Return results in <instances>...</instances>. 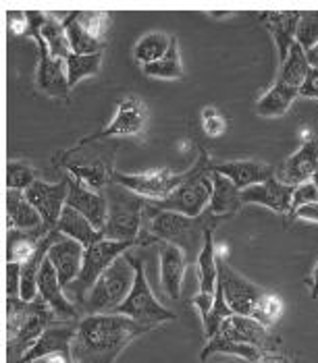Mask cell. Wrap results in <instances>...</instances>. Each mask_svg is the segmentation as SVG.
I'll use <instances>...</instances> for the list:
<instances>
[{"label": "cell", "mask_w": 318, "mask_h": 363, "mask_svg": "<svg viewBox=\"0 0 318 363\" xmlns=\"http://www.w3.org/2000/svg\"><path fill=\"white\" fill-rule=\"evenodd\" d=\"M150 330V326L121 313H89L77 322L71 359L73 363H115L129 342Z\"/></svg>", "instance_id": "1"}, {"label": "cell", "mask_w": 318, "mask_h": 363, "mask_svg": "<svg viewBox=\"0 0 318 363\" xmlns=\"http://www.w3.org/2000/svg\"><path fill=\"white\" fill-rule=\"evenodd\" d=\"M146 218H148V224L142 235V243L144 245H150L154 241L171 243L187 255V262L194 257L198 259L204 247L206 230L212 224H219L223 220V218L212 216L210 212H204L202 216L194 218V216L177 214V212L156 210L148 201H146Z\"/></svg>", "instance_id": "2"}, {"label": "cell", "mask_w": 318, "mask_h": 363, "mask_svg": "<svg viewBox=\"0 0 318 363\" xmlns=\"http://www.w3.org/2000/svg\"><path fill=\"white\" fill-rule=\"evenodd\" d=\"M60 322L58 315L40 297L23 301L21 297H6V347L9 363H19L42 333Z\"/></svg>", "instance_id": "3"}, {"label": "cell", "mask_w": 318, "mask_h": 363, "mask_svg": "<svg viewBox=\"0 0 318 363\" xmlns=\"http://www.w3.org/2000/svg\"><path fill=\"white\" fill-rule=\"evenodd\" d=\"M109 220L102 230L104 239L123 241V243H142V220L146 216V199L136 196L133 191L111 183L109 185Z\"/></svg>", "instance_id": "4"}, {"label": "cell", "mask_w": 318, "mask_h": 363, "mask_svg": "<svg viewBox=\"0 0 318 363\" xmlns=\"http://www.w3.org/2000/svg\"><path fill=\"white\" fill-rule=\"evenodd\" d=\"M89 140L94 143L92 147H87V141L84 140L77 145L69 147L67 152H62L58 158H60V167L65 168L71 177L80 179L92 189L102 191L104 187H109L113 183L115 152L106 150L94 138H89Z\"/></svg>", "instance_id": "5"}, {"label": "cell", "mask_w": 318, "mask_h": 363, "mask_svg": "<svg viewBox=\"0 0 318 363\" xmlns=\"http://www.w3.org/2000/svg\"><path fill=\"white\" fill-rule=\"evenodd\" d=\"M212 197V160L200 154V160L192 167V174L183 181L173 194L158 201H148L156 210L177 212L185 216H202Z\"/></svg>", "instance_id": "6"}, {"label": "cell", "mask_w": 318, "mask_h": 363, "mask_svg": "<svg viewBox=\"0 0 318 363\" xmlns=\"http://www.w3.org/2000/svg\"><path fill=\"white\" fill-rule=\"evenodd\" d=\"M136 282V268L129 259V253L121 255L113 266L94 282L87 291L82 306L86 313H115L119 306L129 297Z\"/></svg>", "instance_id": "7"}, {"label": "cell", "mask_w": 318, "mask_h": 363, "mask_svg": "<svg viewBox=\"0 0 318 363\" xmlns=\"http://www.w3.org/2000/svg\"><path fill=\"white\" fill-rule=\"evenodd\" d=\"M133 268H136V282H133V289L129 293V297L119 306L115 313L121 315H127L144 326H158V324H165V322H173L177 320V313H173L171 309H167L152 293L148 279H146V264L136 257V255H129Z\"/></svg>", "instance_id": "8"}, {"label": "cell", "mask_w": 318, "mask_h": 363, "mask_svg": "<svg viewBox=\"0 0 318 363\" xmlns=\"http://www.w3.org/2000/svg\"><path fill=\"white\" fill-rule=\"evenodd\" d=\"M190 174H192V168L185 172H171L167 168H154V170L136 172V174L115 170L113 183L133 191L136 196L144 197L146 201H158V199L171 196L183 181H187Z\"/></svg>", "instance_id": "9"}, {"label": "cell", "mask_w": 318, "mask_h": 363, "mask_svg": "<svg viewBox=\"0 0 318 363\" xmlns=\"http://www.w3.org/2000/svg\"><path fill=\"white\" fill-rule=\"evenodd\" d=\"M131 247H138V243H123V241H111V239H100L94 245L86 247L82 274L75 282L80 303L86 299L87 291L94 286V282L113 266V262H116L121 255H125Z\"/></svg>", "instance_id": "10"}, {"label": "cell", "mask_w": 318, "mask_h": 363, "mask_svg": "<svg viewBox=\"0 0 318 363\" xmlns=\"http://www.w3.org/2000/svg\"><path fill=\"white\" fill-rule=\"evenodd\" d=\"M216 255H219V252H216ZM216 266H219V284L223 289L225 301L231 308L233 313L254 315V309L264 295V289H261L258 284H254L246 277H241L237 270H233L221 255L216 257Z\"/></svg>", "instance_id": "11"}, {"label": "cell", "mask_w": 318, "mask_h": 363, "mask_svg": "<svg viewBox=\"0 0 318 363\" xmlns=\"http://www.w3.org/2000/svg\"><path fill=\"white\" fill-rule=\"evenodd\" d=\"M219 224H212L206 230V239H204V247L196 266H198V279H200V291L198 295L192 299V306L200 311L202 318V326L208 322L210 309L214 303V293H216V282H219V266H216V247H214V228Z\"/></svg>", "instance_id": "12"}, {"label": "cell", "mask_w": 318, "mask_h": 363, "mask_svg": "<svg viewBox=\"0 0 318 363\" xmlns=\"http://www.w3.org/2000/svg\"><path fill=\"white\" fill-rule=\"evenodd\" d=\"M216 340H225V342H237V345H250V347H258L264 351H277L279 338L270 335V330L261 324L256 318L252 315H229L216 336H212Z\"/></svg>", "instance_id": "13"}, {"label": "cell", "mask_w": 318, "mask_h": 363, "mask_svg": "<svg viewBox=\"0 0 318 363\" xmlns=\"http://www.w3.org/2000/svg\"><path fill=\"white\" fill-rule=\"evenodd\" d=\"M148 123V108L138 96H125L116 106L113 121L96 135L94 140H113V138H138L142 135Z\"/></svg>", "instance_id": "14"}, {"label": "cell", "mask_w": 318, "mask_h": 363, "mask_svg": "<svg viewBox=\"0 0 318 363\" xmlns=\"http://www.w3.org/2000/svg\"><path fill=\"white\" fill-rule=\"evenodd\" d=\"M26 197L29 203L40 212L42 220L48 228H57L58 218L67 206V197H69V177L60 179L57 183H48L38 179L28 191Z\"/></svg>", "instance_id": "15"}, {"label": "cell", "mask_w": 318, "mask_h": 363, "mask_svg": "<svg viewBox=\"0 0 318 363\" xmlns=\"http://www.w3.org/2000/svg\"><path fill=\"white\" fill-rule=\"evenodd\" d=\"M84 253H86V247L80 241L60 235L57 228H55L53 243L48 247V255L46 257L55 266L58 280H60V284L65 289L71 286L75 280L80 279L82 266H84Z\"/></svg>", "instance_id": "16"}, {"label": "cell", "mask_w": 318, "mask_h": 363, "mask_svg": "<svg viewBox=\"0 0 318 363\" xmlns=\"http://www.w3.org/2000/svg\"><path fill=\"white\" fill-rule=\"evenodd\" d=\"M29 35L38 44V69H35V84L40 91H44L50 98H67L69 96V79H67V69L65 62L50 56L48 46L40 38L38 31H29Z\"/></svg>", "instance_id": "17"}, {"label": "cell", "mask_w": 318, "mask_h": 363, "mask_svg": "<svg viewBox=\"0 0 318 363\" xmlns=\"http://www.w3.org/2000/svg\"><path fill=\"white\" fill-rule=\"evenodd\" d=\"M67 206L84 214L89 223L94 224L100 233L104 230L109 220V199L102 196V191L87 187L80 179L69 174V197Z\"/></svg>", "instance_id": "18"}, {"label": "cell", "mask_w": 318, "mask_h": 363, "mask_svg": "<svg viewBox=\"0 0 318 363\" xmlns=\"http://www.w3.org/2000/svg\"><path fill=\"white\" fill-rule=\"evenodd\" d=\"M38 297L53 309L58 315V320H75L80 315V308L65 295V286L58 280L55 266L44 259L38 277Z\"/></svg>", "instance_id": "19"}, {"label": "cell", "mask_w": 318, "mask_h": 363, "mask_svg": "<svg viewBox=\"0 0 318 363\" xmlns=\"http://www.w3.org/2000/svg\"><path fill=\"white\" fill-rule=\"evenodd\" d=\"M318 170V141L308 140L302 143V147L290 156L279 168H275V177L291 187H297L302 183L312 181Z\"/></svg>", "instance_id": "20"}, {"label": "cell", "mask_w": 318, "mask_h": 363, "mask_svg": "<svg viewBox=\"0 0 318 363\" xmlns=\"http://www.w3.org/2000/svg\"><path fill=\"white\" fill-rule=\"evenodd\" d=\"M293 191L295 187L281 183L277 177L266 179L264 183L252 185L241 191V201L243 203H258L266 206L277 214H291V201H293Z\"/></svg>", "instance_id": "21"}, {"label": "cell", "mask_w": 318, "mask_h": 363, "mask_svg": "<svg viewBox=\"0 0 318 363\" xmlns=\"http://www.w3.org/2000/svg\"><path fill=\"white\" fill-rule=\"evenodd\" d=\"M75 333H77V326L62 324V322L48 326L19 363H33L42 359V357L55 355V353H71V345H73Z\"/></svg>", "instance_id": "22"}, {"label": "cell", "mask_w": 318, "mask_h": 363, "mask_svg": "<svg viewBox=\"0 0 318 363\" xmlns=\"http://www.w3.org/2000/svg\"><path fill=\"white\" fill-rule=\"evenodd\" d=\"M158 262H160V284L165 289V293L171 299L181 297V286H183V277L187 270V255L181 252L179 247H175L171 243H163L158 247Z\"/></svg>", "instance_id": "23"}, {"label": "cell", "mask_w": 318, "mask_h": 363, "mask_svg": "<svg viewBox=\"0 0 318 363\" xmlns=\"http://www.w3.org/2000/svg\"><path fill=\"white\" fill-rule=\"evenodd\" d=\"M212 170L227 177L237 189H248L252 185L264 183L275 177V168L254 160H231V162H212Z\"/></svg>", "instance_id": "24"}, {"label": "cell", "mask_w": 318, "mask_h": 363, "mask_svg": "<svg viewBox=\"0 0 318 363\" xmlns=\"http://www.w3.org/2000/svg\"><path fill=\"white\" fill-rule=\"evenodd\" d=\"M6 226L9 230H38L46 224L40 212L29 203L26 191L6 189Z\"/></svg>", "instance_id": "25"}, {"label": "cell", "mask_w": 318, "mask_h": 363, "mask_svg": "<svg viewBox=\"0 0 318 363\" xmlns=\"http://www.w3.org/2000/svg\"><path fill=\"white\" fill-rule=\"evenodd\" d=\"M241 206V189H237L227 177L212 170V197L208 212L216 218H231L239 212Z\"/></svg>", "instance_id": "26"}, {"label": "cell", "mask_w": 318, "mask_h": 363, "mask_svg": "<svg viewBox=\"0 0 318 363\" xmlns=\"http://www.w3.org/2000/svg\"><path fill=\"white\" fill-rule=\"evenodd\" d=\"M297 21H300V13H264V23L277 44L279 62L287 58L291 46L295 44Z\"/></svg>", "instance_id": "27"}, {"label": "cell", "mask_w": 318, "mask_h": 363, "mask_svg": "<svg viewBox=\"0 0 318 363\" xmlns=\"http://www.w3.org/2000/svg\"><path fill=\"white\" fill-rule=\"evenodd\" d=\"M55 228H38V230H9L6 237V259L15 264H26L33 253L40 250L42 241Z\"/></svg>", "instance_id": "28"}, {"label": "cell", "mask_w": 318, "mask_h": 363, "mask_svg": "<svg viewBox=\"0 0 318 363\" xmlns=\"http://www.w3.org/2000/svg\"><path fill=\"white\" fill-rule=\"evenodd\" d=\"M57 230L60 235H65V237H71V239L80 241L84 247H89L96 241L104 239V235L89 223L84 214H80L77 210H73L69 206H65V210H62V214L58 218Z\"/></svg>", "instance_id": "29"}, {"label": "cell", "mask_w": 318, "mask_h": 363, "mask_svg": "<svg viewBox=\"0 0 318 363\" xmlns=\"http://www.w3.org/2000/svg\"><path fill=\"white\" fill-rule=\"evenodd\" d=\"M67 40L71 46V55H98L102 52V42L96 40L82 23H80V13H67V17L60 19Z\"/></svg>", "instance_id": "30"}, {"label": "cell", "mask_w": 318, "mask_h": 363, "mask_svg": "<svg viewBox=\"0 0 318 363\" xmlns=\"http://www.w3.org/2000/svg\"><path fill=\"white\" fill-rule=\"evenodd\" d=\"M300 96V89L293 87L290 84H283L277 79V84L273 85L264 96L261 98V102L256 104V111L262 116H281L290 111V106L293 104V100Z\"/></svg>", "instance_id": "31"}, {"label": "cell", "mask_w": 318, "mask_h": 363, "mask_svg": "<svg viewBox=\"0 0 318 363\" xmlns=\"http://www.w3.org/2000/svg\"><path fill=\"white\" fill-rule=\"evenodd\" d=\"M308 71H310V62L306 58V50L295 42L291 46L287 58L281 62V69H279V77L277 79L300 89L304 85V82H306V77H308Z\"/></svg>", "instance_id": "32"}, {"label": "cell", "mask_w": 318, "mask_h": 363, "mask_svg": "<svg viewBox=\"0 0 318 363\" xmlns=\"http://www.w3.org/2000/svg\"><path fill=\"white\" fill-rule=\"evenodd\" d=\"M171 40H173V35H167L163 31H154V33H148L144 38H140L136 48H133L136 60L142 62V67L158 62L163 56L169 52Z\"/></svg>", "instance_id": "33"}, {"label": "cell", "mask_w": 318, "mask_h": 363, "mask_svg": "<svg viewBox=\"0 0 318 363\" xmlns=\"http://www.w3.org/2000/svg\"><path fill=\"white\" fill-rule=\"evenodd\" d=\"M100 62H102V52H98V55H69V58L65 60L69 85L75 87L82 79L98 75Z\"/></svg>", "instance_id": "34"}, {"label": "cell", "mask_w": 318, "mask_h": 363, "mask_svg": "<svg viewBox=\"0 0 318 363\" xmlns=\"http://www.w3.org/2000/svg\"><path fill=\"white\" fill-rule=\"evenodd\" d=\"M144 73L148 77H156V79H181L183 77V67H181V58L177 50V38L173 35L169 52L163 56L158 62L146 65Z\"/></svg>", "instance_id": "35"}, {"label": "cell", "mask_w": 318, "mask_h": 363, "mask_svg": "<svg viewBox=\"0 0 318 363\" xmlns=\"http://www.w3.org/2000/svg\"><path fill=\"white\" fill-rule=\"evenodd\" d=\"M283 311H285L283 299L279 295H275V293L264 291V295L261 297V301H258V306L254 309L252 318H256L261 324H264L266 328H270V326H275L281 320Z\"/></svg>", "instance_id": "36"}, {"label": "cell", "mask_w": 318, "mask_h": 363, "mask_svg": "<svg viewBox=\"0 0 318 363\" xmlns=\"http://www.w3.org/2000/svg\"><path fill=\"white\" fill-rule=\"evenodd\" d=\"M38 181V172L26 162H9L6 167V189L15 191H28L29 187Z\"/></svg>", "instance_id": "37"}, {"label": "cell", "mask_w": 318, "mask_h": 363, "mask_svg": "<svg viewBox=\"0 0 318 363\" xmlns=\"http://www.w3.org/2000/svg\"><path fill=\"white\" fill-rule=\"evenodd\" d=\"M295 42L304 48L310 50L318 42V11L317 13H300V21L295 29Z\"/></svg>", "instance_id": "38"}, {"label": "cell", "mask_w": 318, "mask_h": 363, "mask_svg": "<svg viewBox=\"0 0 318 363\" xmlns=\"http://www.w3.org/2000/svg\"><path fill=\"white\" fill-rule=\"evenodd\" d=\"M80 23L96 38V40H104L109 26H111V15L109 13H80Z\"/></svg>", "instance_id": "39"}, {"label": "cell", "mask_w": 318, "mask_h": 363, "mask_svg": "<svg viewBox=\"0 0 318 363\" xmlns=\"http://www.w3.org/2000/svg\"><path fill=\"white\" fill-rule=\"evenodd\" d=\"M202 127L204 131H206V135H210V138H219V135H223L225 133V129H227V121L223 118V114L216 111V108H204L202 111Z\"/></svg>", "instance_id": "40"}, {"label": "cell", "mask_w": 318, "mask_h": 363, "mask_svg": "<svg viewBox=\"0 0 318 363\" xmlns=\"http://www.w3.org/2000/svg\"><path fill=\"white\" fill-rule=\"evenodd\" d=\"M318 201V189L317 185L312 183V181H308V183H302V185H297L295 187V191H293V201H291V214L297 210V208H302V206H306V203H314Z\"/></svg>", "instance_id": "41"}, {"label": "cell", "mask_w": 318, "mask_h": 363, "mask_svg": "<svg viewBox=\"0 0 318 363\" xmlns=\"http://www.w3.org/2000/svg\"><path fill=\"white\" fill-rule=\"evenodd\" d=\"M6 295L9 297L21 295V264L15 262L6 264Z\"/></svg>", "instance_id": "42"}, {"label": "cell", "mask_w": 318, "mask_h": 363, "mask_svg": "<svg viewBox=\"0 0 318 363\" xmlns=\"http://www.w3.org/2000/svg\"><path fill=\"white\" fill-rule=\"evenodd\" d=\"M290 220H310V223H318V201L314 203H306L302 208H297L293 214H290Z\"/></svg>", "instance_id": "43"}, {"label": "cell", "mask_w": 318, "mask_h": 363, "mask_svg": "<svg viewBox=\"0 0 318 363\" xmlns=\"http://www.w3.org/2000/svg\"><path fill=\"white\" fill-rule=\"evenodd\" d=\"M300 96H304V98H318V69L310 67L306 82L300 87Z\"/></svg>", "instance_id": "44"}, {"label": "cell", "mask_w": 318, "mask_h": 363, "mask_svg": "<svg viewBox=\"0 0 318 363\" xmlns=\"http://www.w3.org/2000/svg\"><path fill=\"white\" fill-rule=\"evenodd\" d=\"M9 28H11L13 33H17V35L29 33L28 13H11V17H9Z\"/></svg>", "instance_id": "45"}, {"label": "cell", "mask_w": 318, "mask_h": 363, "mask_svg": "<svg viewBox=\"0 0 318 363\" xmlns=\"http://www.w3.org/2000/svg\"><path fill=\"white\" fill-rule=\"evenodd\" d=\"M33 363H73V359H71V353H55V355L42 357Z\"/></svg>", "instance_id": "46"}, {"label": "cell", "mask_w": 318, "mask_h": 363, "mask_svg": "<svg viewBox=\"0 0 318 363\" xmlns=\"http://www.w3.org/2000/svg\"><path fill=\"white\" fill-rule=\"evenodd\" d=\"M254 363H290L283 355H279L277 351H266L264 355H262L258 362Z\"/></svg>", "instance_id": "47"}, {"label": "cell", "mask_w": 318, "mask_h": 363, "mask_svg": "<svg viewBox=\"0 0 318 363\" xmlns=\"http://www.w3.org/2000/svg\"><path fill=\"white\" fill-rule=\"evenodd\" d=\"M306 58H308V62H310L312 69H318V42L310 50H306Z\"/></svg>", "instance_id": "48"}, {"label": "cell", "mask_w": 318, "mask_h": 363, "mask_svg": "<svg viewBox=\"0 0 318 363\" xmlns=\"http://www.w3.org/2000/svg\"><path fill=\"white\" fill-rule=\"evenodd\" d=\"M310 297H312V299H318V264L314 266L312 280H310Z\"/></svg>", "instance_id": "49"}, {"label": "cell", "mask_w": 318, "mask_h": 363, "mask_svg": "<svg viewBox=\"0 0 318 363\" xmlns=\"http://www.w3.org/2000/svg\"><path fill=\"white\" fill-rule=\"evenodd\" d=\"M312 183H314V185H317V189H318V170H317V174H314V177H312Z\"/></svg>", "instance_id": "50"}]
</instances>
